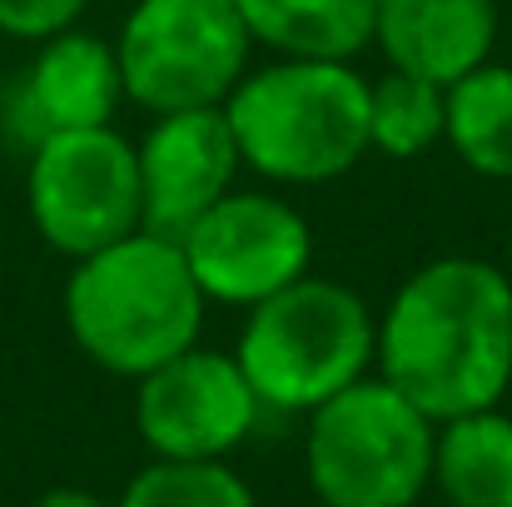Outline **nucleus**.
Instances as JSON below:
<instances>
[{
	"instance_id": "obj_7",
	"label": "nucleus",
	"mask_w": 512,
	"mask_h": 507,
	"mask_svg": "<svg viewBox=\"0 0 512 507\" xmlns=\"http://www.w3.org/2000/svg\"><path fill=\"white\" fill-rule=\"evenodd\" d=\"M25 204L40 239L65 254L85 259L135 229H145V194L135 145L110 130H60L30 145Z\"/></svg>"
},
{
	"instance_id": "obj_5",
	"label": "nucleus",
	"mask_w": 512,
	"mask_h": 507,
	"mask_svg": "<svg viewBox=\"0 0 512 507\" xmlns=\"http://www.w3.org/2000/svg\"><path fill=\"white\" fill-rule=\"evenodd\" d=\"M438 423L388 378H358L309 413L304 473L324 507H413L433 478Z\"/></svg>"
},
{
	"instance_id": "obj_10",
	"label": "nucleus",
	"mask_w": 512,
	"mask_h": 507,
	"mask_svg": "<svg viewBox=\"0 0 512 507\" xmlns=\"http://www.w3.org/2000/svg\"><path fill=\"white\" fill-rule=\"evenodd\" d=\"M135 160L145 194V229L184 239V229L229 194L239 174V145L224 120V105H199L155 115V125L135 145Z\"/></svg>"
},
{
	"instance_id": "obj_6",
	"label": "nucleus",
	"mask_w": 512,
	"mask_h": 507,
	"mask_svg": "<svg viewBox=\"0 0 512 507\" xmlns=\"http://www.w3.org/2000/svg\"><path fill=\"white\" fill-rule=\"evenodd\" d=\"M249 45L234 0H135L115 35L125 100L150 115L224 105L249 70Z\"/></svg>"
},
{
	"instance_id": "obj_17",
	"label": "nucleus",
	"mask_w": 512,
	"mask_h": 507,
	"mask_svg": "<svg viewBox=\"0 0 512 507\" xmlns=\"http://www.w3.org/2000/svg\"><path fill=\"white\" fill-rule=\"evenodd\" d=\"M115 507H259L224 458H155L130 478Z\"/></svg>"
},
{
	"instance_id": "obj_9",
	"label": "nucleus",
	"mask_w": 512,
	"mask_h": 507,
	"mask_svg": "<svg viewBox=\"0 0 512 507\" xmlns=\"http://www.w3.org/2000/svg\"><path fill=\"white\" fill-rule=\"evenodd\" d=\"M254 398L234 353L184 348L135 378V433L155 458H229L259 423Z\"/></svg>"
},
{
	"instance_id": "obj_2",
	"label": "nucleus",
	"mask_w": 512,
	"mask_h": 507,
	"mask_svg": "<svg viewBox=\"0 0 512 507\" xmlns=\"http://www.w3.org/2000/svg\"><path fill=\"white\" fill-rule=\"evenodd\" d=\"M204 289L189 274L179 239L135 229L85 259L65 284V324L90 363L120 378H145L165 358L199 343Z\"/></svg>"
},
{
	"instance_id": "obj_19",
	"label": "nucleus",
	"mask_w": 512,
	"mask_h": 507,
	"mask_svg": "<svg viewBox=\"0 0 512 507\" xmlns=\"http://www.w3.org/2000/svg\"><path fill=\"white\" fill-rule=\"evenodd\" d=\"M35 507H115V503H105V498H95V493H85V488H55V493H45Z\"/></svg>"
},
{
	"instance_id": "obj_18",
	"label": "nucleus",
	"mask_w": 512,
	"mask_h": 507,
	"mask_svg": "<svg viewBox=\"0 0 512 507\" xmlns=\"http://www.w3.org/2000/svg\"><path fill=\"white\" fill-rule=\"evenodd\" d=\"M90 0H0V35L10 40H50L85 15Z\"/></svg>"
},
{
	"instance_id": "obj_3",
	"label": "nucleus",
	"mask_w": 512,
	"mask_h": 507,
	"mask_svg": "<svg viewBox=\"0 0 512 507\" xmlns=\"http://www.w3.org/2000/svg\"><path fill=\"white\" fill-rule=\"evenodd\" d=\"M239 165L274 184H329L368 155V80L348 60L279 55L224 100Z\"/></svg>"
},
{
	"instance_id": "obj_11",
	"label": "nucleus",
	"mask_w": 512,
	"mask_h": 507,
	"mask_svg": "<svg viewBox=\"0 0 512 507\" xmlns=\"http://www.w3.org/2000/svg\"><path fill=\"white\" fill-rule=\"evenodd\" d=\"M120 100H125V80H120L115 45L105 35L70 25V30L40 40L10 110H15L20 135L35 145V140L60 135V130L110 125Z\"/></svg>"
},
{
	"instance_id": "obj_8",
	"label": "nucleus",
	"mask_w": 512,
	"mask_h": 507,
	"mask_svg": "<svg viewBox=\"0 0 512 507\" xmlns=\"http://www.w3.org/2000/svg\"><path fill=\"white\" fill-rule=\"evenodd\" d=\"M194 284L214 304L254 309L314 264L309 219L279 194H224L179 239Z\"/></svg>"
},
{
	"instance_id": "obj_20",
	"label": "nucleus",
	"mask_w": 512,
	"mask_h": 507,
	"mask_svg": "<svg viewBox=\"0 0 512 507\" xmlns=\"http://www.w3.org/2000/svg\"><path fill=\"white\" fill-rule=\"evenodd\" d=\"M508 279H512V224H508Z\"/></svg>"
},
{
	"instance_id": "obj_1",
	"label": "nucleus",
	"mask_w": 512,
	"mask_h": 507,
	"mask_svg": "<svg viewBox=\"0 0 512 507\" xmlns=\"http://www.w3.org/2000/svg\"><path fill=\"white\" fill-rule=\"evenodd\" d=\"M378 378L433 423L498 408L512 383V279L468 254L413 269L378 319Z\"/></svg>"
},
{
	"instance_id": "obj_16",
	"label": "nucleus",
	"mask_w": 512,
	"mask_h": 507,
	"mask_svg": "<svg viewBox=\"0 0 512 507\" xmlns=\"http://www.w3.org/2000/svg\"><path fill=\"white\" fill-rule=\"evenodd\" d=\"M443 115L448 85L388 65V75L368 85V150L388 160H418L443 140Z\"/></svg>"
},
{
	"instance_id": "obj_4",
	"label": "nucleus",
	"mask_w": 512,
	"mask_h": 507,
	"mask_svg": "<svg viewBox=\"0 0 512 507\" xmlns=\"http://www.w3.org/2000/svg\"><path fill=\"white\" fill-rule=\"evenodd\" d=\"M373 348L378 319L368 304L339 279L304 274L249 309L234 358L264 408L314 413L368 373Z\"/></svg>"
},
{
	"instance_id": "obj_13",
	"label": "nucleus",
	"mask_w": 512,
	"mask_h": 507,
	"mask_svg": "<svg viewBox=\"0 0 512 507\" xmlns=\"http://www.w3.org/2000/svg\"><path fill=\"white\" fill-rule=\"evenodd\" d=\"M433 483L448 507H512V418L498 408L438 423Z\"/></svg>"
},
{
	"instance_id": "obj_15",
	"label": "nucleus",
	"mask_w": 512,
	"mask_h": 507,
	"mask_svg": "<svg viewBox=\"0 0 512 507\" xmlns=\"http://www.w3.org/2000/svg\"><path fill=\"white\" fill-rule=\"evenodd\" d=\"M443 140L473 174L512 184V65L483 60L448 85Z\"/></svg>"
},
{
	"instance_id": "obj_14",
	"label": "nucleus",
	"mask_w": 512,
	"mask_h": 507,
	"mask_svg": "<svg viewBox=\"0 0 512 507\" xmlns=\"http://www.w3.org/2000/svg\"><path fill=\"white\" fill-rule=\"evenodd\" d=\"M249 40L294 60H353L373 45V0H234Z\"/></svg>"
},
{
	"instance_id": "obj_12",
	"label": "nucleus",
	"mask_w": 512,
	"mask_h": 507,
	"mask_svg": "<svg viewBox=\"0 0 512 507\" xmlns=\"http://www.w3.org/2000/svg\"><path fill=\"white\" fill-rule=\"evenodd\" d=\"M373 45L393 70L453 85L493 60L498 0H373Z\"/></svg>"
}]
</instances>
